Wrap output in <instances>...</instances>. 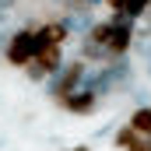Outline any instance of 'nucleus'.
Listing matches in <instances>:
<instances>
[{"mask_svg": "<svg viewBox=\"0 0 151 151\" xmlns=\"http://www.w3.org/2000/svg\"><path fill=\"white\" fill-rule=\"evenodd\" d=\"M151 7V0H123V14L130 18V21H137V18H144Z\"/></svg>", "mask_w": 151, "mask_h": 151, "instance_id": "1a4fd4ad", "label": "nucleus"}, {"mask_svg": "<svg viewBox=\"0 0 151 151\" xmlns=\"http://www.w3.org/2000/svg\"><path fill=\"white\" fill-rule=\"evenodd\" d=\"M127 127L134 134H141V137H151V106H137L130 113V119H127Z\"/></svg>", "mask_w": 151, "mask_h": 151, "instance_id": "39448f33", "label": "nucleus"}, {"mask_svg": "<svg viewBox=\"0 0 151 151\" xmlns=\"http://www.w3.org/2000/svg\"><path fill=\"white\" fill-rule=\"evenodd\" d=\"M81 63H99V67H106V63H113L109 60V53L102 49V46H91V42H81V56H77Z\"/></svg>", "mask_w": 151, "mask_h": 151, "instance_id": "0eeeda50", "label": "nucleus"}, {"mask_svg": "<svg viewBox=\"0 0 151 151\" xmlns=\"http://www.w3.org/2000/svg\"><path fill=\"white\" fill-rule=\"evenodd\" d=\"M113 21H109V18H106V21H95V25H91V28H88V35H84V42H91V46H102V49H106V42H109V39H113Z\"/></svg>", "mask_w": 151, "mask_h": 151, "instance_id": "423d86ee", "label": "nucleus"}, {"mask_svg": "<svg viewBox=\"0 0 151 151\" xmlns=\"http://www.w3.org/2000/svg\"><path fill=\"white\" fill-rule=\"evenodd\" d=\"M67 151H91V148H84V144H77V148H67Z\"/></svg>", "mask_w": 151, "mask_h": 151, "instance_id": "f8f14e48", "label": "nucleus"}, {"mask_svg": "<svg viewBox=\"0 0 151 151\" xmlns=\"http://www.w3.org/2000/svg\"><path fill=\"white\" fill-rule=\"evenodd\" d=\"M113 144L119 151H151V137H141V134H134L130 127H119L113 134Z\"/></svg>", "mask_w": 151, "mask_h": 151, "instance_id": "20e7f679", "label": "nucleus"}, {"mask_svg": "<svg viewBox=\"0 0 151 151\" xmlns=\"http://www.w3.org/2000/svg\"><path fill=\"white\" fill-rule=\"evenodd\" d=\"M148 11H151V7H148Z\"/></svg>", "mask_w": 151, "mask_h": 151, "instance_id": "ddd939ff", "label": "nucleus"}, {"mask_svg": "<svg viewBox=\"0 0 151 151\" xmlns=\"http://www.w3.org/2000/svg\"><path fill=\"white\" fill-rule=\"evenodd\" d=\"M60 109H67L70 116H91L95 109H99V99H95L88 88H77L70 99H63V102H60Z\"/></svg>", "mask_w": 151, "mask_h": 151, "instance_id": "7ed1b4c3", "label": "nucleus"}, {"mask_svg": "<svg viewBox=\"0 0 151 151\" xmlns=\"http://www.w3.org/2000/svg\"><path fill=\"white\" fill-rule=\"evenodd\" d=\"M106 4H109L113 11H123V0H106Z\"/></svg>", "mask_w": 151, "mask_h": 151, "instance_id": "9b49d317", "label": "nucleus"}, {"mask_svg": "<svg viewBox=\"0 0 151 151\" xmlns=\"http://www.w3.org/2000/svg\"><path fill=\"white\" fill-rule=\"evenodd\" d=\"M141 53H144V63H148V74H151V46H141Z\"/></svg>", "mask_w": 151, "mask_h": 151, "instance_id": "9d476101", "label": "nucleus"}, {"mask_svg": "<svg viewBox=\"0 0 151 151\" xmlns=\"http://www.w3.org/2000/svg\"><path fill=\"white\" fill-rule=\"evenodd\" d=\"M84 77H88V63H81V60L63 63V70H60V74H53V77H49V99L60 106L63 99H70L77 88L84 84Z\"/></svg>", "mask_w": 151, "mask_h": 151, "instance_id": "f257e3e1", "label": "nucleus"}, {"mask_svg": "<svg viewBox=\"0 0 151 151\" xmlns=\"http://www.w3.org/2000/svg\"><path fill=\"white\" fill-rule=\"evenodd\" d=\"M60 4V11H67V14H95V4L99 0H56Z\"/></svg>", "mask_w": 151, "mask_h": 151, "instance_id": "6e6552de", "label": "nucleus"}, {"mask_svg": "<svg viewBox=\"0 0 151 151\" xmlns=\"http://www.w3.org/2000/svg\"><path fill=\"white\" fill-rule=\"evenodd\" d=\"M35 28H14L11 39H7V46H4V60H7V67H18V70H25L32 60H35Z\"/></svg>", "mask_w": 151, "mask_h": 151, "instance_id": "f03ea898", "label": "nucleus"}]
</instances>
